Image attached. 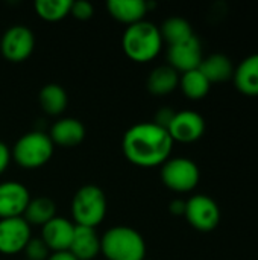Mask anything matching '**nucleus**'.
Instances as JSON below:
<instances>
[{
    "instance_id": "nucleus-13",
    "label": "nucleus",
    "mask_w": 258,
    "mask_h": 260,
    "mask_svg": "<svg viewBox=\"0 0 258 260\" xmlns=\"http://www.w3.org/2000/svg\"><path fill=\"white\" fill-rule=\"evenodd\" d=\"M75 229L76 225L70 219L55 216L53 219H50L47 224L43 225L41 239L44 241V244L52 253L68 251L75 236Z\"/></svg>"
},
{
    "instance_id": "nucleus-5",
    "label": "nucleus",
    "mask_w": 258,
    "mask_h": 260,
    "mask_svg": "<svg viewBox=\"0 0 258 260\" xmlns=\"http://www.w3.org/2000/svg\"><path fill=\"white\" fill-rule=\"evenodd\" d=\"M53 142L44 131L23 134L14 145L12 155L17 165L24 169H35L46 165L53 155Z\"/></svg>"
},
{
    "instance_id": "nucleus-6",
    "label": "nucleus",
    "mask_w": 258,
    "mask_h": 260,
    "mask_svg": "<svg viewBox=\"0 0 258 260\" xmlns=\"http://www.w3.org/2000/svg\"><path fill=\"white\" fill-rule=\"evenodd\" d=\"M201 174L195 161L186 157L169 158L161 165V180L166 187L173 192H190L199 183Z\"/></svg>"
},
{
    "instance_id": "nucleus-24",
    "label": "nucleus",
    "mask_w": 258,
    "mask_h": 260,
    "mask_svg": "<svg viewBox=\"0 0 258 260\" xmlns=\"http://www.w3.org/2000/svg\"><path fill=\"white\" fill-rule=\"evenodd\" d=\"M35 12L46 21H58L70 14L71 0H36Z\"/></svg>"
},
{
    "instance_id": "nucleus-1",
    "label": "nucleus",
    "mask_w": 258,
    "mask_h": 260,
    "mask_svg": "<svg viewBox=\"0 0 258 260\" xmlns=\"http://www.w3.org/2000/svg\"><path fill=\"white\" fill-rule=\"evenodd\" d=\"M173 140L169 131L154 122L131 126L122 140L125 157L137 166L154 168L164 165L172 154Z\"/></svg>"
},
{
    "instance_id": "nucleus-18",
    "label": "nucleus",
    "mask_w": 258,
    "mask_h": 260,
    "mask_svg": "<svg viewBox=\"0 0 258 260\" xmlns=\"http://www.w3.org/2000/svg\"><path fill=\"white\" fill-rule=\"evenodd\" d=\"M199 70L210 81V84L224 82V81L233 78V75H234V67H233L231 59L222 53H213V55L204 58L199 66Z\"/></svg>"
},
{
    "instance_id": "nucleus-19",
    "label": "nucleus",
    "mask_w": 258,
    "mask_h": 260,
    "mask_svg": "<svg viewBox=\"0 0 258 260\" xmlns=\"http://www.w3.org/2000/svg\"><path fill=\"white\" fill-rule=\"evenodd\" d=\"M146 85L152 94H169L179 85V75L170 66H160L151 72Z\"/></svg>"
},
{
    "instance_id": "nucleus-2",
    "label": "nucleus",
    "mask_w": 258,
    "mask_h": 260,
    "mask_svg": "<svg viewBox=\"0 0 258 260\" xmlns=\"http://www.w3.org/2000/svg\"><path fill=\"white\" fill-rule=\"evenodd\" d=\"M123 52L135 62L152 61L161 50L163 38L160 27L152 21L141 20L126 27L122 37Z\"/></svg>"
},
{
    "instance_id": "nucleus-9",
    "label": "nucleus",
    "mask_w": 258,
    "mask_h": 260,
    "mask_svg": "<svg viewBox=\"0 0 258 260\" xmlns=\"http://www.w3.org/2000/svg\"><path fill=\"white\" fill-rule=\"evenodd\" d=\"M30 238V225L23 216L0 219V253H21Z\"/></svg>"
},
{
    "instance_id": "nucleus-27",
    "label": "nucleus",
    "mask_w": 258,
    "mask_h": 260,
    "mask_svg": "<svg viewBox=\"0 0 258 260\" xmlns=\"http://www.w3.org/2000/svg\"><path fill=\"white\" fill-rule=\"evenodd\" d=\"M173 116H175L173 108L163 107V108H160V110L157 111L154 123H157V125H160V126H163V128H166V129H167V126L170 125V122H172Z\"/></svg>"
},
{
    "instance_id": "nucleus-22",
    "label": "nucleus",
    "mask_w": 258,
    "mask_h": 260,
    "mask_svg": "<svg viewBox=\"0 0 258 260\" xmlns=\"http://www.w3.org/2000/svg\"><path fill=\"white\" fill-rule=\"evenodd\" d=\"M179 87L189 99L199 101L208 94L211 84L201 73V70L196 69V70H190V72L182 73V76L179 78Z\"/></svg>"
},
{
    "instance_id": "nucleus-3",
    "label": "nucleus",
    "mask_w": 258,
    "mask_h": 260,
    "mask_svg": "<svg viewBox=\"0 0 258 260\" xmlns=\"http://www.w3.org/2000/svg\"><path fill=\"white\" fill-rule=\"evenodd\" d=\"M100 253L106 260H144L146 242L135 229L117 225L100 238Z\"/></svg>"
},
{
    "instance_id": "nucleus-16",
    "label": "nucleus",
    "mask_w": 258,
    "mask_h": 260,
    "mask_svg": "<svg viewBox=\"0 0 258 260\" xmlns=\"http://www.w3.org/2000/svg\"><path fill=\"white\" fill-rule=\"evenodd\" d=\"M106 9L117 21L128 26L141 21L149 11L148 2L144 0H108Z\"/></svg>"
},
{
    "instance_id": "nucleus-7",
    "label": "nucleus",
    "mask_w": 258,
    "mask_h": 260,
    "mask_svg": "<svg viewBox=\"0 0 258 260\" xmlns=\"http://www.w3.org/2000/svg\"><path fill=\"white\" fill-rule=\"evenodd\" d=\"M186 219L199 232H213L220 221V210L217 203L207 195H195L186 201Z\"/></svg>"
},
{
    "instance_id": "nucleus-15",
    "label": "nucleus",
    "mask_w": 258,
    "mask_h": 260,
    "mask_svg": "<svg viewBox=\"0 0 258 260\" xmlns=\"http://www.w3.org/2000/svg\"><path fill=\"white\" fill-rule=\"evenodd\" d=\"M78 260H93L100 253V238L94 229L76 225L71 245L68 248Z\"/></svg>"
},
{
    "instance_id": "nucleus-14",
    "label": "nucleus",
    "mask_w": 258,
    "mask_h": 260,
    "mask_svg": "<svg viewBox=\"0 0 258 260\" xmlns=\"http://www.w3.org/2000/svg\"><path fill=\"white\" fill-rule=\"evenodd\" d=\"M49 137L52 139L53 145L73 148L82 143L85 139V126L75 117H62L52 125Z\"/></svg>"
},
{
    "instance_id": "nucleus-26",
    "label": "nucleus",
    "mask_w": 258,
    "mask_h": 260,
    "mask_svg": "<svg viewBox=\"0 0 258 260\" xmlns=\"http://www.w3.org/2000/svg\"><path fill=\"white\" fill-rule=\"evenodd\" d=\"M70 14H71L73 17H76L78 20H88V18H91L93 14H94V6H93L91 2H88V0L71 2Z\"/></svg>"
},
{
    "instance_id": "nucleus-17",
    "label": "nucleus",
    "mask_w": 258,
    "mask_h": 260,
    "mask_svg": "<svg viewBox=\"0 0 258 260\" xmlns=\"http://www.w3.org/2000/svg\"><path fill=\"white\" fill-rule=\"evenodd\" d=\"M234 85L246 96H258V53L245 58L234 69Z\"/></svg>"
},
{
    "instance_id": "nucleus-8",
    "label": "nucleus",
    "mask_w": 258,
    "mask_h": 260,
    "mask_svg": "<svg viewBox=\"0 0 258 260\" xmlns=\"http://www.w3.org/2000/svg\"><path fill=\"white\" fill-rule=\"evenodd\" d=\"M35 47L33 32L23 26L14 24L5 30L0 38V50L2 55L11 62H21L30 56Z\"/></svg>"
},
{
    "instance_id": "nucleus-20",
    "label": "nucleus",
    "mask_w": 258,
    "mask_h": 260,
    "mask_svg": "<svg viewBox=\"0 0 258 260\" xmlns=\"http://www.w3.org/2000/svg\"><path fill=\"white\" fill-rule=\"evenodd\" d=\"M38 101H40L41 108L47 114H50V116H59L67 108L68 98H67L65 90L59 84L50 82V84H46L40 90Z\"/></svg>"
},
{
    "instance_id": "nucleus-28",
    "label": "nucleus",
    "mask_w": 258,
    "mask_h": 260,
    "mask_svg": "<svg viewBox=\"0 0 258 260\" xmlns=\"http://www.w3.org/2000/svg\"><path fill=\"white\" fill-rule=\"evenodd\" d=\"M11 149L8 148V145L5 142H0V174H3L6 171V168L9 166L11 161Z\"/></svg>"
},
{
    "instance_id": "nucleus-30",
    "label": "nucleus",
    "mask_w": 258,
    "mask_h": 260,
    "mask_svg": "<svg viewBox=\"0 0 258 260\" xmlns=\"http://www.w3.org/2000/svg\"><path fill=\"white\" fill-rule=\"evenodd\" d=\"M47 260H78L71 253L68 251H61V253H52Z\"/></svg>"
},
{
    "instance_id": "nucleus-21",
    "label": "nucleus",
    "mask_w": 258,
    "mask_h": 260,
    "mask_svg": "<svg viewBox=\"0 0 258 260\" xmlns=\"http://www.w3.org/2000/svg\"><path fill=\"white\" fill-rule=\"evenodd\" d=\"M56 216V206L55 203L47 198V197H38V198H30L23 218L24 221L30 225H44L47 224L50 219H53Z\"/></svg>"
},
{
    "instance_id": "nucleus-12",
    "label": "nucleus",
    "mask_w": 258,
    "mask_h": 260,
    "mask_svg": "<svg viewBox=\"0 0 258 260\" xmlns=\"http://www.w3.org/2000/svg\"><path fill=\"white\" fill-rule=\"evenodd\" d=\"M30 195L26 186L18 181L0 183V219L23 216Z\"/></svg>"
},
{
    "instance_id": "nucleus-25",
    "label": "nucleus",
    "mask_w": 258,
    "mask_h": 260,
    "mask_svg": "<svg viewBox=\"0 0 258 260\" xmlns=\"http://www.w3.org/2000/svg\"><path fill=\"white\" fill-rule=\"evenodd\" d=\"M23 253L26 254V260H47L50 250L41 238H30Z\"/></svg>"
},
{
    "instance_id": "nucleus-10",
    "label": "nucleus",
    "mask_w": 258,
    "mask_h": 260,
    "mask_svg": "<svg viewBox=\"0 0 258 260\" xmlns=\"http://www.w3.org/2000/svg\"><path fill=\"white\" fill-rule=\"evenodd\" d=\"M202 59H204L202 47H201V41L196 35H193L189 40L181 41L178 44H172L167 49L169 66L181 73L199 69Z\"/></svg>"
},
{
    "instance_id": "nucleus-31",
    "label": "nucleus",
    "mask_w": 258,
    "mask_h": 260,
    "mask_svg": "<svg viewBox=\"0 0 258 260\" xmlns=\"http://www.w3.org/2000/svg\"><path fill=\"white\" fill-rule=\"evenodd\" d=\"M24 260H26V259H24Z\"/></svg>"
},
{
    "instance_id": "nucleus-4",
    "label": "nucleus",
    "mask_w": 258,
    "mask_h": 260,
    "mask_svg": "<svg viewBox=\"0 0 258 260\" xmlns=\"http://www.w3.org/2000/svg\"><path fill=\"white\" fill-rule=\"evenodd\" d=\"M106 215V197L96 184L82 186L71 200V216L75 225L96 229Z\"/></svg>"
},
{
    "instance_id": "nucleus-11",
    "label": "nucleus",
    "mask_w": 258,
    "mask_h": 260,
    "mask_svg": "<svg viewBox=\"0 0 258 260\" xmlns=\"http://www.w3.org/2000/svg\"><path fill=\"white\" fill-rule=\"evenodd\" d=\"M167 131L173 142L181 143H192L199 140L205 133V120L204 117L190 110L175 113Z\"/></svg>"
},
{
    "instance_id": "nucleus-23",
    "label": "nucleus",
    "mask_w": 258,
    "mask_h": 260,
    "mask_svg": "<svg viewBox=\"0 0 258 260\" xmlns=\"http://www.w3.org/2000/svg\"><path fill=\"white\" fill-rule=\"evenodd\" d=\"M160 34L163 41H167L169 46L186 41L195 35L192 24L182 17H170L164 20V23L160 27Z\"/></svg>"
},
{
    "instance_id": "nucleus-29",
    "label": "nucleus",
    "mask_w": 258,
    "mask_h": 260,
    "mask_svg": "<svg viewBox=\"0 0 258 260\" xmlns=\"http://www.w3.org/2000/svg\"><path fill=\"white\" fill-rule=\"evenodd\" d=\"M169 210H170V213H173L176 216L184 215L186 213V201L184 200H173L169 204Z\"/></svg>"
}]
</instances>
